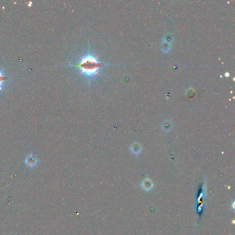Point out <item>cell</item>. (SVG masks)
I'll return each instance as SVG.
<instances>
[{
	"instance_id": "cell-1",
	"label": "cell",
	"mask_w": 235,
	"mask_h": 235,
	"mask_svg": "<svg viewBox=\"0 0 235 235\" xmlns=\"http://www.w3.org/2000/svg\"><path fill=\"white\" fill-rule=\"evenodd\" d=\"M69 65L77 68L80 70V75H82L90 84L91 81L99 76V69L104 65H108V64H104L100 61L98 57L91 53L89 46L87 53L82 56L77 62Z\"/></svg>"
},
{
	"instance_id": "cell-2",
	"label": "cell",
	"mask_w": 235,
	"mask_h": 235,
	"mask_svg": "<svg viewBox=\"0 0 235 235\" xmlns=\"http://www.w3.org/2000/svg\"><path fill=\"white\" fill-rule=\"evenodd\" d=\"M38 162V159L35 156L32 154H30V155H28L25 159V163L27 166L30 167H33L35 166V165L37 164Z\"/></svg>"
},
{
	"instance_id": "cell-3",
	"label": "cell",
	"mask_w": 235,
	"mask_h": 235,
	"mask_svg": "<svg viewBox=\"0 0 235 235\" xmlns=\"http://www.w3.org/2000/svg\"><path fill=\"white\" fill-rule=\"evenodd\" d=\"M8 77L6 76L2 70H0V91L3 90L4 87L5 83L9 80Z\"/></svg>"
},
{
	"instance_id": "cell-4",
	"label": "cell",
	"mask_w": 235,
	"mask_h": 235,
	"mask_svg": "<svg viewBox=\"0 0 235 235\" xmlns=\"http://www.w3.org/2000/svg\"><path fill=\"white\" fill-rule=\"evenodd\" d=\"M141 186L143 188L144 190H146V191H148V190H151L153 187V183L151 180L148 179H144L143 181L141 184Z\"/></svg>"
},
{
	"instance_id": "cell-5",
	"label": "cell",
	"mask_w": 235,
	"mask_h": 235,
	"mask_svg": "<svg viewBox=\"0 0 235 235\" xmlns=\"http://www.w3.org/2000/svg\"><path fill=\"white\" fill-rule=\"evenodd\" d=\"M130 150L132 151V153L137 155V154L140 153L141 151V146L139 144L134 143L131 146Z\"/></svg>"
}]
</instances>
